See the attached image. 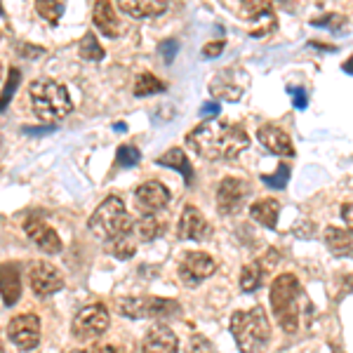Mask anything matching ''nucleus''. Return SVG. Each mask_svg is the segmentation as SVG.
I'll return each mask as SVG.
<instances>
[{
  "label": "nucleus",
  "instance_id": "1",
  "mask_svg": "<svg viewBox=\"0 0 353 353\" xmlns=\"http://www.w3.org/2000/svg\"><path fill=\"white\" fill-rule=\"evenodd\" d=\"M186 144L205 161H231L248 149L250 137L241 125L203 121L186 134Z\"/></svg>",
  "mask_w": 353,
  "mask_h": 353
},
{
  "label": "nucleus",
  "instance_id": "2",
  "mask_svg": "<svg viewBox=\"0 0 353 353\" xmlns=\"http://www.w3.org/2000/svg\"><path fill=\"white\" fill-rule=\"evenodd\" d=\"M304 304H309V299L301 292L297 276L281 273L271 285V309L278 325L288 334H294L301 327V311H304L301 306Z\"/></svg>",
  "mask_w": 353,
  "mask_h": 353
},
{
  "label": "nucleus",
  "instance_id": "3",
  "mask_svg": "<svg viewBox=\"0 0 353 353\" xmlns=\"http://www.w3.org/2000/svg\"><path fill=\"white\" fill-rule=\"evenodd\" d=\"M231 334L241 353H261L271 341V323L261 306L236 311L231 316Z\"/></svg>",
  "mask_w": 353,
  "mask_h": 353
},
{
  "label": "nucleus",
  "instance_id": "4",
  "mask_svg": "<svg viewBox=\"0 0 353 353\" xmlns=\"http://www.w3.org/2000/svg\"><path fill=\"white\" fill-rule=\"evenodd\" d=\"M88 229L104 243H113L118 238L132 236L134 221L125 210V203L118 196H109L88 219Z\"/></svg>",
  "mask_w": 353,
  "mask_h": 353
},
{
  "label": "nucleus",
  "instance_id": "5",
  "mask_svg": "<svg viewBox=\"0 0 353 353\" xmlns=\"http://www.w3.org/2000/svg\"><path fill=\"white\" fill-rule=\"evenodd\" d=\"M28 92H31V106L36 116L50 125L66 118L73 109L68 90L57 81H36L31 83Z\"/></svg>",
  "mask_w": 353,
  "mask_h": 353
},
{
  "label": "nucleus",
  "instance_id": "6",
  "mask_svg": "<svg viewBox=\"0 0 353 353\" xmlns=\"http://www.w3.org/2000/svg\"><path fill=\"white\" fill-rule=\"evenodd\" d=\"M116 311L125 318H170L179 313V304L174 299L163 297H121L116 301Z\"/></svg>",
  "mask_w": 353,
  "mask_h": 353
},
{
  "label": "nucleus",
  "instance_id": "7",
  "mask_svg": "<svg viewBox=\"0 0 353 353\" xmlns=\"http://www.w3.org/2000/svg\"><path fill=\"white\" fill-rule=\"evenodd\" d=\"M109 323L111 316L104 304H90L73 318V337H78L81 341H94L109 330Z\"/></svg>",
  "mask_w": 353,
  "mask_h": 353
},
{
  "label": "nucleus",
  "instance_id": "8",
  "mask_svg": "<svg viewBox=\"0 0 353 353\" xmlns=\"http://www.w3.org/2000/svg\"><path fill=\"white\" fill-rule=\"evenodd\" d=\"M248 83H250V76L243 68H238V66L224 68V71H219L217 76L212 78V83H210V94L221 101H241V97L245 94V90H248Z\"/></svg>",
  "mask_w": 353,
  "mask_h": 353
},
{
  "label": "nucleus",
  "instance_id": "9",
  "mask_svg": "<svg viewBox=\"0 0 353 353\" xmlns=\"http://www.w3.org/2000/svg\"><path fill=\"white\" fill-rule=\"evenodd\" d=\"M8 337L21 351H33L41 344V321H38V316L24 313V316L12 318L8 325Z\"/></svg>",
  "mask_w": 353,
  "mask_h": 353
},
{
  "label": "nucleus",
  "instance_id": "10",
  "mask_svg": "<svg viewBox=\"0 0 353 353\" xmlns=\"http://www.w3.org/2000/svg\"><path fill=\"white\" fill-rule=\"evenodd\" d=\"M248 193H250L248 181L238 179V176H226V179H221V184L217 189V210L221 214L241 212Z\"/></svg>",
  "mask_w": 353,
  "mask_h": 353
},
{
  "label": "nucleus",
  "instance_id": "11",
  "mask_svg": "<svg viewBox=\"0 0 353 353\" xmlns=\"http://www.w3.org/2000/svg\"><path fill=\"white\" fill-rule=\"evenodd\" d=\"M217 269L214 259L205 252H189L179 264V278L186 285H201Z\"/></svg>",
  "mask_w": 353,
  "mask_h": 353
},
{
  "label": "nucleus",
  "instance_id": "12",
  "mask_svg": "<svg viewBox=\"0 0 353 353\" xmlns=\"http://www.w3.org/2000/svg\"><path fill=\"white\" fill-rule=\"evenodd\" d=\"M24 233L28 236V241H31L33 245H38L43 252H48V254L61 252L59 233H57L43 217H38V214H33V217H28L24 221Z\"/></svg>",
  "mask_w": 353,
  "mask_h": 353
},
{
  "label": "nucleus",
  "instance_id": "13",
  "mask_svg": "<svg viewBox=\"0 0 353 353\" xmlns=\"http://www.w3.org/2000/svg\"><path fill=\"white\" fill-rule=\"evenodd\" d=\"M28 281H31V290L36 292V297H52V294H57L64 288L61 273L52 264H48V261L33 264L31 273H28Z\"/></svg>",
  "mask_w": 353,
  "mask_h": 353
},
{
  "label": "nucleus",
  "instance_id": "14",
  "mask_svg": "<svg viewBox=\"0 0 353 353\" xmlns=\"http://www.w3.org/2000/svg\"><path fill=\"white\" fill-rule=\"evenodd\" d=\"M176 233H179L181 241H208L212 236V226L196 205H186L179 217V224H176Z\"/></svg>",
  "mask_w": 353,
  "mask_h": 353
},
{
  "label": "nucleus",
  "instance_id": "15",
  "mask_svg": "<svg viewBox=\"0 0 353 353\" xmlns=\"http://www.w3.org/2000/svg\"><path fill=\"white\" fill-rule=\"evenodd\" d=\"M245 8V17L250 19V33L254 38L269 36V33L276 28V14H273V8L269 0H243Z\"/></svg>",
  "mask_w": 353,
  "mask_h": 353
},
{
  "label": "nucleus",
  "instance_id": "16",
  "mask_svg": "<svg viewBox=\"0 0 353 353\" xmlns=\"http://www.w3.org/2000/svg\"><path fill=\"white\" fill-rule=\"evenodd\" d=\"M170 189L161 181H144L139 189L134 191L137 205H139L144 212H158V210L168 208L170 205Z\"/></svg>",
  "mask_w": 353,
  "mask_h": 353
},
{
  "label": "nucleus",
  "instance_id": "17",
  "mask_svg": "<svg viewBox=\"0 0 353 353\" xmlns=\"http://www.w3.org/2000/svg\"><path fill=\"white\" fill-rule=\"evenodd\" d=\"M141 351L144 353H176L179 351V341L176 334L168 325H156L146 332L141 341Z\"/></svg>",
  "mask_w": 353,
  "mask_h": 353
},
{
  "label": "nucleus",
  "instance_id": "18",
  "mask_svg": "<svg viewBox=\"0 0 353 353\" xmlns=\"http://www.w3.org/2000/svg\"><path fill=\"white\" fill-rule=\"evenodd\" d=\"M257 139L266 151L276 153V156H294L292 139L288 137V132L276 128V125H261L257 130Z\"/></svg>",
  "mask_w": 353,
  "mask_h": 353
},
{
  "label": "nucleus",
  "instance_id": "19",
  "mask_svg": "<svg viewBox=\"0 0 353 353\" xmlns=\"http://www.w3.org/2000/svg\"><path fill=\"white\" fill-rule=\"evenodd\" d=\"M0 297L8 306H14L21 297V273L14 261L0 264Z\"/></svg>",
  "mask_w": 353,
  "mask_h": 353
},
{
  "label": "nucleus",
  "instance_id": "20",
  "mask_svg": "<svg viewBox=\"0 0 353 353\" xmlns=\"http://www.w3.org/2000/svg\"><path fill=\"white\" fill-rule=\"evenodd\" d=\"M116 3L132 19H149L168 10V0H116Z\"/></svg>",
  "mask_w": 353,
  "mask_h": 353
},
{
  "label": "nucleus",
  "instance_id": "21",
  "mask_svg": "<svg viewBox=\"0 0 353 353\" xmlns=\"http://www.w3.org/2000/svg\"><path fill=\"white\" fill-rule=\"evenodd\" d=\"M92 19H94V26L99 28L106 38H116L118 33H121V21H118L116 10H113V5L109 0H97Z\"/></svg>",
  "mask_w": 353,
  "mask_h": 353
},
{
  "label": "nucleus",
  "instance_id": "22",
  "mask_svg": "<svg viewBox=\"0 0 353 353\" xmlns=\"http://www.w3.org/2000/svg\"><path fill=\"white\" fill-rule=\"evenodd\" d=\"M323 238H325L327 250L334 257H353V238L349 231L337 229V226H327Z\"/></svg>",
  "mask_w": 353,
  "mask_h": 353
},
{
  "label": "nucleus",
  "instance_id": "23",
  "mask_svg": "<svg viewBox=\"0 0 353 353\" xmlns=\"http://www.w3.org/2000/svg\"><path fill=\"white\" fill-rule=\"evenodd\" d=\"M278 214H281V203L273 201V198L257 201V203L252 205V208H250V217L257 221V224L266 226V229H276Z\"/></svg>",
  "mask_w": 353,
  "mask_h": 353
},
{
  "label": "nucleus",
  "instance_id": "24",
  "mask_svg": "<svg viewBox=\"0 0 353 353\" xmlns=\"http://www.w3.org/2000/svg\"><path fill=\"white\" fill-rule=\"evenodd\" d=\"M158 165H163V168H170V170H176V172H181V176L186 179V184H191L193 181V168L189 163V158H186V153L181 149H170L165 151L161 158H158Z\"/></svg>",
  "mask_w": 353,
  "mask_h": 353
},
{
  "label": "nucleus",
  "instance_id": "25",
  "mask_svg": "<svg viewBox=\"0 0 353 353\" xmlns=\"http://www.w3.org/2000/svg\"><path fill=\"white\" fill-rule=\"evenodd\" d=\"M264 276H266V264L264 261H250L248 266H243V271H241V290L243 292H254L259 285H261V281H264Z\"/></svg>",
  "mask_w": 353,
  "mask_h": 353
},
{
  "label": "nucleus",
  "instance_id": "26",
  "mask_svg": "<svg viewBox=\"0 0 353 353\" xmlns=\"http://www.w3.org/2000/svg\"><path fill=\"white\" fill-rule=\"evenodd\" d=\"M134 233L141 243H151V241H156L158 233H161V224H158V219L149 212L134 221Z\"/></svg>",
  "mask_w": 353,
  "mask_h": 353
},
{
  "label": "nucleus",
  "instance_id": "27",
  "mask_svg": "<svg viewBox=\"0 0 353 353\" xmlns=\"http://www.w3.org/2000/svg\"><path fill=\"white\" fill-rule=\"evenodd\" d=\"M36 10L50 24H57L66 10V0H36Z\"/></svg>",
  "mask_w": 353,
  "mask_h": 353
},
{
  "label": "nucleus",
  "instance_id": "28",
  "mask_svg": "<svg viewBox=\"0 0 353 353\" xmlns=\"http://www.w3.org/2000/svg\"><path fill=\"white\" fill-rule=\"evenodd\" d=\"M78 52L85 61H101L104 59V50H101L99 41L94 38V33H85L81 38V43H78Z\"/></svg>",
  "mask_w": 353,
  "mask_h": 353
},
{
  "label": "nucleus",
  "instance_id": "29",
  "mask_svg": "<svg viewBox=\"0 0 353 353\" xmlns=\"http://www.w3.org/2000/svg\"><path fill=\"white\" fill-rule=\"evenodd\" d=\"M158 92H165V83L158 81L156 76L151 73H141L134 83V94L137 97H149V94H158Z\"/></svg>",
  "mask_w": 353,
  "mask_h": 353
},
{
  "label": "nucleus",
  "instance_id": "30",
  "mask_svg": "<svg viewBox=\"0 0 353 353\" xmlns=\"http://www.w3.org/2000/svg\"><path fill=\"white\" fill-rule=\"evenodd\" d=\"M261 181H264V184L269 186V189H276V191L285 189L288 181H290V168L281 163L273 174H261Z\"/></svg>",
  "mask_w": 353,
  "mask_h": 353
},
{
  "label": "nucleus",
  "instance_id": "31",
  "mask_svg": "<svg viewBox=\"0 0 353 353\" xmlns=\"http://www.w3.org/2000/svg\"><path fill=\"white\" fill-rule=\"evenodd\" d=\"M19 81H21V73H19V68H10L8 83H5V90H3V94H0V111H5V109H8V104H10V101H12L14 90L19 88Z\"/></svg>",
  "mask_w": 353,
  "mask_h": 353
},
{
  "label": "nucleus",
  "instance_id": "32",
  "mask_svg": "<svg viewBox=\"0 0 353 353\" xmlns=\"http://www.w3.org/2000/svg\"><path fill=\"white\" fill-rule=\"evenodd\" d=\"M132 236H125V238H118V241H113V243H106L109 245V252L113 254V257H118V259H130L134 254V245L132 241H130Z\"/></svg>",
  "mask_w": 353,
  "mask_h": 353
},
{
  "label": "nucleus",
  "instance_id": "33",
  "mask_svg": "<svg viewBox=\"0 0 353 353\" xmlns=\"http://www.w3.org/2000/svg\"><path fill=\"white\" fill-rule=\"evenodd\" d=\"M139 158H141V153H139L137 146H132V144L118 146L116 161H118V165H123V168H132V165L139 163Z\"/></svg>",
  "mask_w": 353,
  "mask_h": 353
},
{
  "label": "nucleus",
  "instance_id": "34",
  "mask_svg": "<svg viewBox=\"0 0 353 353\" xmlns=\"http://www.w3.org/2000/svg\"><path fill=\"white\" fill-rule=\"evenodd\" d=\"M184 353H217V349H214V344L208 337H203V334H193V337L189 339V344H186Z\"/></svg>",
  "mask_w": 353,
  "mask_h": 353
},
{
  "label": "nucleus",
  "instance_id": "35",
  "mask_svg": "<svg viewBox=\"0 0 353 353\" xmlns=\"http://www.w3.org/2000/svg\"><path fill=\"white\" fill-rule=\"evenodd\" d=\"M311 24L318 26V28H327V31H339V28L346 24V17H341L337 12L323 14V17H318V19H313Z\"/></svg>",
  "mask_w": 353,
  "mask_h": 353
},
{
  "label": "nucleus",
  "instance_id": "36",
  "mask_svg": "<svg viewBox=\"0 0 353 353\" xmlns=\"http://www.w3.org/2000/svg\"><path fill=\"white\" fill-rule=\"evenodd\" d=\"M288 94L292 97L294 109H306V104H309V97H306L304 90H301V88H292V85H290V88H288Z\"/></svg>",
  "mask_w": 353,
  "mask_h": 353
},
{
  "label": "nucleus",
  "instance_id": "37",
  "mask_svg": "<svg viewBox=\"0 0 353 353\" xmlns=\"http://www.w3.org/2000/svg\"><path fill=\"white\" fill-rule=\"evenodd\" d=\"M176 50H179V45H176V41H165V43L161 45V54H163V59L168 61V64H172V61H174Z\"/></svg>",
  "mask_w": 353,
  "mask_h": 353
},
{
  "label": "nucleus",
  "instance_id": "38",
  "mask_svg": "<svg viewBox=\"0 0 353 353\" xmlns=\"http://www.w3.org/2000/svg\"><path fill=\"white\" fill-rule=\"evenodd\" d=\"M221 111V106L217 101H210V104H203L201 106V118H208V121H212V118H217Z\"/></svg>",
  "mask_w": 353,
  "mask_h": 353
},
{
  "label": "nucleus",
  "instance_id": "39",
  "mask_svg": "<svg viewBox=\"0 0 353 353\" xmlns=\"http://www.w3.org/2000/svg\"><path fill=\"white\" fill-rule=\"evenodd\" d=\"M221 52H224V43H221V41L210 43V45H205V48H203V54L205 57H219Z\"/></svg>",
  "mask_w": 353,
  "mask_h": 353
},
{
  "label": "nucleus",
  "instance_id": "40",
  "mask_svg": "<svg viewBox=\"0 0 353 353\" xmlns=\"http://www.w3.org/2000/svg\"><path fill=\"white\" fill-rule=\"evenodd\" d=\"M341 217H344L346 226H349V233L353 236V203H346L344 208H341Z\"/></svg>",
  "mask_w": 353,
  "mask_h": 353
},
{
  "label": "nucleus",
  "instance_id": "41",
  "mask_svg": "<svg viewBox=\"0 0 353 353\" xmlns=\"http://www.w3.org/2000/svg\"><path fill=\"white\" fill-rule=\"evenodd\" d=\"M54 132V125H48V128H24V134H50Z\"/></svg>",
  "mask_w": 353,
  "mask_h": 353
},
{
  "label": "nucleus",
  "instance_id": "42",
  "mask_svg": "<svg viewBox=\"0 0 353 353\" xmlns=\"http://www.w3.org/2000/svg\"><path fill=\"white\" fill-rule=\"evenodd\" d=\"M88 353H118V351L113 344H101V346H92V351H88Z\"/></svg>",
  "mask_w": 353,
  "mask_h": 353
},
{
  "label": "nucleus",
  "instance_id": "43",
  "mask_svg": "<svg viewBox=\"0 0 353 353\" xmlns=\"http://www.w3.org/2000/svg\"><path fill=\"white\" fill-rule=\"evenodd\" d=\"M344 71H346V73H351V76H353V57L344 64Z\"/></svg>",
  "mask_w": 353,
  "mask_h": 353
},
{
  "label": "nucleus",
  "instance_id": "44",
  "mask_svg": "<svg viewBox=\"0 0 353 353\" xmlns=\"http://www.w3.org/2000/svg\"><path fill=\"white\" fill-rule=\"evenodd\" d=\"M71 353H88V351H71Z\"/></svg>",
  "mask_w": 353,
  "mask_h": 353
},
{
  "label": "nucleus",
  "instance_id": "45",
  "mask_svg": "<svg viewBox=\"0 0 353 353\" xmlns=\"http://www.w3.org/2000/svg\"><path fill=\"white\" fill-rule=\"evenodd\" d=\"M0 14H3V3H0Z\"/></svg>",
  "mask_w": 353,
  "mask_h": 353
},
{
  "label": "nucleus",
  "instance_id": "46",
  "mask_svg": "<svg viewBox=\"0 0 353 353\" xmlns=\"http://www.w3.org/2000/svg\"><path fill=\"white\" fill-rule=\"evenodd\" d=\"M0 353H5V351H3V344H0Z\"/></svg>",
  "mask_w": 353,
  "mask_h": 353
}]
</instances>
